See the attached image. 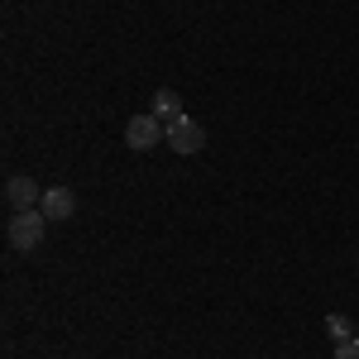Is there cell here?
<instances>
[{
	"label": "cell",
	"mask_w": 359,
	"mask_h": 359,
	"mask_svg": "<svg viewBox=\"0 0 359 359\" xmlns=\"http://www.w3.org/2000/svg\"><path fill=\"white\" fill-rule=\"evenodd\" d=\"M43 235H48V216L43 211H15L10 225H5V240H10V249H20V254L39 249Z\"/></svg>",
	"instance_id": "obj_1"
},
{
	"label": "cell",
	"mask_w": 359,
	"mask_h": 359,
	"mask_svg": "<svg viewBox=\"0 0 359 359\" xmlns=\"http://www.w3.org/2000/svg\"><path fill=\"white\" fill-rule=\"evenodd\" d=\"M172 154H201L206 149V125L192 120V115H177V120H168V139H163Z\"/></svg>",
	"instance_id": "obj_2"
},
{
	"label": "cell",
	"mask_w": 359,
	"mask_h": 359,
	"mask_svg": "<svg viewBox=\"0 0 359 359\" xmlns=\"http://www.w3.org/2000/svg\"><path fill=\"white\" fill-rule=\"evenodd\" d=\"M163 139H168V125L154 111L135 115V120L125 125V144H130L135 154H149V149H154V144H163Z\"/></svg>",
	"instance_id": "obj_3"
},
{
	"label": "cell",
	"mask_w": 359,
	"mask_h": 359,
	"mask_svg": "<svg viewBox=\"0 0 359 359\" xmlns=\"http://www.w3.org/2000/svg\"><path fill=\"white\" fill-rule=\"evenodd\" d=\"M5 201H10V211H39L43 206V187L34 177H25V172H15L5 182Z\"/></svg>",
	"instance_id": "obj_4"
},
{
	"label": "cell",
	"mask_w": 359,
	"mask_h": 359,
	"mask_svg": "<svg viewBox=\"0 0 359 359\" xmlns=\"http://www.w3.org/2000/svg\"><path fill=\"white\" fill-rule=\"evenodd\" d=\"M39 211H43L48 221H72V216H77V196L67 192V187H48V192H43V206H39Z\"/></svg>",
	"instance_id": "obj_5"
},
{
	"label": "cell",
	"mask_w": 359,
	"mask_h": 359,
	"mask_svg": "<svg viewBox=\"0 0 359 359\" xmlns=\"http://www.w3.org/2000/svg\"><path fill=\"white\" fill-rule=\"evenodd\" d=\"M154 115H158L163 125H168V120H177V115H182V96L168 91V86H163V91H154Z\"/></svg>",
	"instance_id": "obj_6"
},
{
	"label": "cell",
	"mask_w": 359,
	"mask_h": 359,
	"mask_svg": "<svg viewBox=\"0 0 359 359\" xmlns=\"http://www.w3.org/2000/svg\"><path fill=\"white\" fill-rule=\"evenodd\" d=\"M326 335H331L335 345H345V340H355V326H350L340 311H331V316H326Z\"/></svg>",
	"instance_id": "obj_7"
},
{
	"label": "cell",
	"mask_w": 359,
	"mask_h": 359,
	"mask_svg": "<svg viewBox=\"0 0 359 359\" xmlns=\"http://www.w3.org/2000/svg\"><path fill=\"white\" fill-rule=\"evenodd\" d=\"M335 359H359V335L345 340V345H335Z\"/></svg>",
	"instance_id": "obj_8"
},
{
	"label": "cell",
	"mask_w": 359,
	"mask_h": 359,
	"mask_svg": "<svg viewBox=\"0 0 359 359\" xmlns=\"http://www.w3.org/2000/svg\"><path fill=\"white\" fill-rule=\"evenodd\" d=\"M355 335H359V326H355Z\"/></svg>",
	"instance_id": "obj_9"
}]
</instances>
